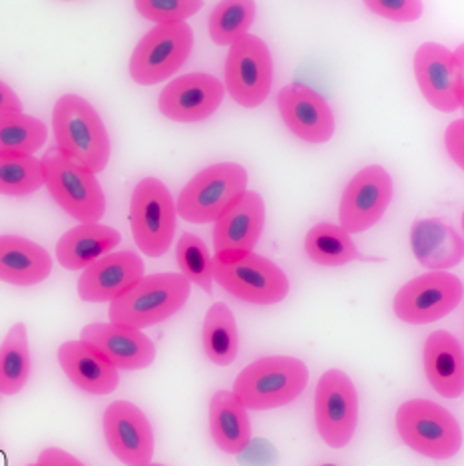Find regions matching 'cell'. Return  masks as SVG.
Wrapping results in <instances>:
<instances>
[{"label":"cell","instance_id":"21","mask_svg":"<svg viewBox=\"0 0 464 466\" xmlns=\"http://www.w3.org/2000/svg\"><path fill=\"white\" fill-rule=\"evenodd\" d=\"M56 357L70 383L84 393L96 397L110 395L120 385V370L82 339L62 343Z\"/></svg>","mask_w":464,"mask_h":466},{"label":"cell","instance_id":"6","mask_svg":"<svg viewBox=\"0 0 464 466\" xmlns=\"http://www.w3.org/2000/svg\"><path fill=\"white\" fill-rule=\"evenodd\" d=\"M247 169L236 162L212 164L189 179L176 201V214L189 224H214L247 189Z\"/></svg>","mask_w":464,"mask_h":466},{"label":"cell","instance_id":"20","mask_svg":"<svg viewBox=\"0 0 464 466\" xmlns=\"http://www.w3.org/2000/svg\"><path fill=\"white\" fill-rule=\"evenodd\" d=\"M118 370H142L156 361V345L144 331L116 323H90L80 333Z\"/></svg>","mask_w":464,"mask_h":466},{"label":"cell","instance_id":"25","mask_svg":"<svg viewBox=\"0 0 464 466\" xmlns=\"http://www.w3.org/2000/svg\"><path fill=\"white\" fill-rule=\"evenodd\" d=\"M118 229L102 224H80L56 243V261L68 271H82L120 246Z\"/></svg>","mask_w":464,"mask_h":466},{"label":"cell","instance_id":"14","mask_svg":"<svg viewBox=\"0 0 464 466\" xmlns=\"http://www.w3.org/2000/svg\"><path fill=\"white\" fill-rule=\"evenodd\" d=\"M393 199V177L383 166L373 164L349 179L339 201V228L349 236L371 229Z\"/></svg>","mask_w":464,"mask_h":466},{"label":"cell","instance_id":"33","mask_svg":"<svg viewBox=\"0 0 464 466\" xmlns=\"http://www.w3.org/2000/svg\"><path fill=\"white\" fill-rule=\"evenodd\" d=\"M176 261L179 273H182L189 283L202 288L206 293H212L214 258L202 239L194 236V233H182L176 243Z\"/></svg>","mask_w":464,"mask_h":466},{"label":"cell","instance_id":"5","mask_svg":"<svg viewBox=\"0 0 464 466\" xmlns=\"http://www.w3.org/2000/svg\"><path fill=\"white\" fill-rule=\"evenodd\" d=\"M395 427L400 441L420 457L449 461L462 447V431L450 410L429 399H410L397 409Z\"/></svg>","mask_w":464,"mask_h":466},{"label":"cell","instance_id":"27","mask_svg":"<svg viewBox=\"0 0 464 466\" xmlns=\"http://www.w3.org/2000/svg\"><path fill=\"white\" fill-rule=\"evenodd\" d=\"M202 347L209 363L229 367L239 353V331L236 315L226 303L209 307L202 325Z\"/></svg>","mask_w":464,"mask_h":466},{"label":"cell","instance_id":"12","mask_svg":"<svg viewBox=\"0 0 464 466\" xmlns=\"http://www.w3.org/2000/svg\"><path fill=\"white\" fill-rule=\"evenodd\" d=\"M224 88L244 108H257L267 100L273 84V56L259 36L246 35L229 46Z\"/></svg>","mask_w":464,"mask_h":466},{"label":"cell","instance_id":"24","mask_svg":"<svg viewBox=\"0 0 464 466\" xmlns=\"http://www.w3.org/2000/svg\"><path fill=\"white\" fill-rule=\"evenodd\" d=\"M52 273V258L40 243L20 236H0V281L33 288Z\"/></svg>","mask_w":464,"mask_h":466},{"label":"cell","instance_id":"36","mask_svg":"<svg viewBox=\"0 0 464 466\" xmlns=\"http://www.w3.org/2000/svg\"><path fill=\"white\" fill-rule=\"evenodd\" d=\"M445 147L450 162L457 167L464 166V120H455L447 126Z\"/></svg>","mask_w":464,"mask_h":466},{"label":"cell","instance_id":"29","mask_svg":"<svg viewBox=\"0 0 464 466\" xmlns=\"http://www.w3.org/2000/svg\"><path fill=\"white\" fill-rule=\"evenodd\" d=\"M308 258L323 268H341L358 259V249L351 236L337 224L313 226L303 241Z\"/></svg>","mask_w":464,"mask_h":466},{"label":"cell","instance_id":"39","mask_svg":"<svg viewBox=\"0 0 464 466\" xmlns=\"http://www.w3.org/2000/svg\"><path fill=\"white\" fill-rule=\"evenodd\" d=\"M147 466H166V464H160V462H150Z\"/></svg>","mask_w":464,"mask_h":466},{"label":"cell","instance_id":"34","mask_svg":"<svg viewBox=\"0 0 464 466\" xmlns=\"http://www.w3.org/2000/svg\"><path fill=\"white\" fill-rule=\"evenodd\" d=\"M204 0H136L138 15L157 25H182L202 10Z\"/></svg>","mask_w":464,"mask_h":466},{"label":"cell","instance_id":"1","mask_svg":"<svg viewBox=\"0 0 464 466\" xmlns=\"http://www.w3.org/2000/svg\"><path fill=\"white\" fill-rule=\"evenodd\" d=\"M52 132L56 150L92 174L106 169L112 156V142L96 108L78 94L60 96L52 110Z\"/></svg>","mask_w":464,"mask_h":466},{"label":"cell","instance_id":"23","mask_svg":"<svg viewBox=\"0 0 464 466\" xmlns=\"http://www.w3.org/2000/svg\"><path fill=\"white\" fill-rule=\"evenodd\" d=\"M410 249L429 271H449L457 268L464 256L462 236L439 218L415 221L410 228Z\"/></svg>","mask_w":464,"mask_h":466},{"label":"cell","instance_id":"18","mask_svg":"<svg viewBox=\"0 0 464 466\" xmlns=\"http://www.w3.org/2000/svg\"><path fill=\"white\" fill-rule=\"evenodd\" d=\"M263 228H266V201L253 189H246L214 221V256L253 251Z\"/></svg>","mask_w":464,"mask_h":466},{"label":"cell","instance_id":"30","mask_svg":"<svg viewBox=\"0 0 464 466\" xmlns=\"http://www.w3.org/2000/svg\"><path fill=\"white\" fill-rule=\"evenodd\" d=\"M48 140L46 124L25 112L0 116V156H35Z\"/></svg>","mask_w":464,"mask_h":466},{"label":"cell","instance_id":"16","mask_svg":"<svg viewBox=\"0 0 464 466\" xmlns=\"http://www.w3.org/2000/svg\"><path fill=\"white\" fill-rule=\"evenodd\" d=\"M224 96V82L212 74L192 72L166 84L157 98V108L167 120L194 124L214 116Z\"/></svg>","mask_w":464,"mask_h":466},{"label":"cell","instance_id":"31","mask_svg":"<svg viewBox=\"0 0 464 466\" xmlns=\"http://www.w3.org/2000/svg\"><path fill=\"white\" fill-rule=\"evenodd\" d=\"M256 15L257 5L253 0H224L209 15V38L217 46H231L249 35Z\"/></svg>","mask_w":464,"mask_h":466},{"label":"cell","instance_id":"11","mask_svg":"<svg viewBox=\"0 0 464 466\" xmlns=\"http://www.w3.org/2000/svg\"><path fill=\"white\" fill-rule=\"evenodd\" d=\"M358 422V395L351 377L329 369L315 387V427L331 449H345L355 437Z\"/></svg>","mask_w":464,"mask_h":466},{"label":"cell","instance_id":"8","mask_svg":"<svg viewBox=\"0 0 464 466\" xmlns=\"http://www.w3.org/2000/svg\"><path fill=\"white\" fill-rule=\"evenodd\" d=\"M176 219V201L162 179H140L130 199V228L136 246L144 256L162 258L170 249Z\"/></svg>","mask_w":464,"mask_h":466},{"label":"cell","instance_id":"4","mask_svg":"<svg viewBox=\"0 0 464 466\" xmlns=\"http://www.w3.org/2000/svg\"><path fill=\"white\" fill-rule=\"evenodd\" d=\"M212 278L221 289L236 299L271 307L289 295L291 283L287 273L276 261L257 253H236V256H214Z\"/></svg>","mask_w":464,"mask_h":466},{"label":"cell","instance_id":"35","mask_svg":"<svg viewBox=\"0 0 464 466\" xmlns=\"http://www.w3.org/2000/svg\"><path fill=\"white\" fill-rule=\"evenodd\" d=\"M365 6L368 13L393 23H415L423 16L420 0H367Z\"/></svg>","mask_w":464,"mask_h":466},{"label":"cell","instance_id":"9","mask_svg":"<svg viewBox=\"0 0 464 466\" xmlns=\"http://www.w3.org/2000/svg\"><path fill=\"white\" fill-rule=\"evenodd\" d=\"M194 48V30L187 23L157 25L136 45L128 72L140 86L162 84L186 65Z\"/></svg>","mask_w":464,"mask_h":466},{"label":"cell","instance_id":"10","mask_svg":"<svg viewBox=\"0 0 464 466\" xmlns=\"http://www.w3.org/2000/svg\"><path fill=\"white\" fill-rule=\"evenodd\" d=\"M415 78L423 98L445 114L464 104V52L449 50L439 42H425L415 52Z\"/></svg>","mask_w":464,"mask_h":466},{"label":"cell","instance_id":"17","mask_svg":"<svg viewBox=\"0 0 464 466\" xmlns=\"http://www.w3.org/2000/svg\"><path fill=\"white\" fill-rule=\"evenodd\" d=\"M277 110L287 130L308 144H325L335 134V114L319 92L287 84L277 92Z\"/></svg>","mask_w":464,"mask_h":466},{"label":"cell","instance_id":"19","mask_svg":"<svg viewBox=\"0 0 464 466\" xmlns=\"http://www.w3.org/2000/svg\"><path fill=\"white\" fill-rule=\"evenodd\" d=\"M146 275L144 259L134 251H112L82 269L76 289L86 303H110Z\"/></svg>","mask_w":464,"mask_h":466},{"label":"cell","instance_id":"7","mask_svg":"<svg viewBox=\"0 0 464 466\" xmlns=\"http://www.w3.org/2000/svg\"><path fill=\"white\" fill-rule=\"evenodd\" d=\"M40 164L45 186L60 209L80 224H98L106 214V196L96 174L72 164L56 147L42 156Z\"/></svg>","mask_w":464,"mask_h":466},{"label":"cell","instance_id":"3","mask_svg":"<svg viewBox=\"0 0 464 466\" xmlns=\"http://www.w3.org/2000/svg\"><path fill=\"white\" fill-rule=\"evenodd\" d=\"M189 293H192V283L182 273L144 275L118 299L110 301V323L144 331L182 311Z\"/></svg>","mask_w":464,"mask_h":466},{"label":"cell","instance_id":"40","mask_svg":"<svg viewBox=\"0 0 464 466\" xmlns=\"http://www.w3.org/2000/svg\"><path fill=\"white\" fill-rule=\"evenodd\" d=\"M321 466H335V464H321Z\"/></svg>","mask_w":464,"mask_h":466},{"label":"cell","instance_id":"15","mask_svg":"<svg viewBox=\"0 0 464 466\" xmlns=\"http://www.w3.org/2000/svg\"><path fill=\"white\" fill-rule=\"evenodd\" d=\"M104 439L124 466H147L154 457V429L146 412L130 400H114L102 417Z\"/></svg>","mask_w":464,"mask_h":466},{"label":"cell","instance_id":"26","mask_svg":"<svg viewBox=\"0 0 464 466\" xmlns=\"http://www.w3.org/2000/svg\"><path fill=\"white\" fill-rule=\"evenodd\" d=\"M209 434L216 447L236 457L251 442V420L247 409L231 390H217L209 399Z\"/></svg>","mask_w":464,"mask_h":466},{"label":"cell","instance_id":"28","mask_svg":"<svg viewBox=\"0 0 464 466\" xmlns=\"http://www.w3.org/2000/svg\"><path fill=\"white\" fill-rule=\"evenodd\" d=\"M33 373V355H30L28 329L25 323L10 327L3 345H0V395H18Z\"/></svg>","mask_w":464,"mask_h":466},{"label":"cell","instance_id":"2","mask_svg":"<svg viewBox=\"0 0 464 466\" xmlns=\"http://www.w3.org/2000/svg\"><path fill=\"white\" fill-rule=\"evenodd\" d=\"M309 383V369L291 355H267L249 363L234 380L231 393L247 410L287 407Z\"/></svg>","mask_w":464,"mask_h":466},{"label":"cell","instance_id":"22","mask_svg":"<svg viewBox=\"0 0 464 466\" xmlns=\"http://www.w3.org/2000/svg\"><path fill=\"white\" fill-rule=\"evenodd\" d=\"M423 369L429 385L445 399H457L464 390V351L459 337L439 329L423 345Z\"/></svg>","mask_w":464,"mask_h":466},{"label":"cell","instance_id":"37","mask_svg":"<svg viewBox=\"0 0 464 466\" xmlns=\"http://www.w3.org/2000/svg\"><path fill=\"white\" fill-rule=\"evenodd\" d=\"M35 464L36 466H86L80 459L74 457V454L62 451V449H56V447L42 451Z\"/></svg>","mask_w":464,"mask_h":466},{"label":"cell","instance_id":"41","mask_svg":"<svg viewBox=\"0 0 464 466\" xmlns=\"http://www.w3.org/2000/svg\"><path fill=\"white\" fill-rule=\"evenodd\" d=\"M26 466H36V464H26Z\"/></svg>","mask_w":464,"mask_h":466},{"label":"cell","instance_id":"32","mask_svg":"<svg viewBox=\"0 0 464 466\" xmlns=\"http://www.w3.org/2000/svg\"><path fill=\"white\" fill-rule=\"evenodd\" d=\"M45 186L42 164L35 156H0V196L26 198Z\"/></svg>","mask_w":464,"mask_h":466},{"label":"cell","instance_id":"13","mask_svg":"<svg viewBox=\"0 0 464 466\" xmlns=\"http://www.w3.org/2000/svg\"><path fill=\"white\" fill-rule=\"evenodd\" d=\"M462 281L450 271H429L407 281L395 293L393 313L407 325H429L457 309Z\"/></svg>","mask_w":464,"mask_h":466},{"label":"cell","instance_id":"38","mask_svg":"<svg viewBox=\"0 0 464 466\" xmlns=\"http://www.w3.org/2000/svg\"><path fill=\"white\" fill-rule=\"evenodd\" d=\"M18 112H23V100L18 98V94L6 82L0 80V116Z\"/></svg>","mask_w":464,"mask_h":466}]
</instances>
